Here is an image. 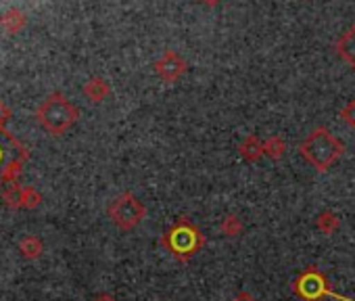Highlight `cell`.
Instances as JSON below:
<instances>
[{"mask_svg":"<svg viewBox=\"0 0 355 301\" xmlns=\"http://www.w3.org/2000/svg\"><path fill=\"white\" fill-rule=\"evenodd\" d=\"M345 153V144L336 138L328 128L320 126L313 128L301 142H299V155L318 172H328L334 162H338Z\"/></svg>","mask_w":355,"mask_h":301,"instance_id":"1","label":"cell"},{"mask_svg":"<svg viewBox=\"0 0 355 301\" xmlns=\"http://www.w3.org/2000/svg\"><path fill=\"white\" fill-rule=\"evenodd\" d=\"M205 234L187 216L178 218V222L171 224L161 237V247L180 264H189L205 247Z\"/></svg>","mask_w":355,"mask_h":301,"instance_id":"2","label":"cell"},{"mask_svg":"<svg viewBox=\"0 0 355 301\" xmlns=\"http://www.w3.org/2000/svg\"><path fill=\"white\" fill-rule=\"evenodd\" d=\"M36 117H38L40 126H42L49 134L61 136V134H65V132L78 121L80 111H78V107H76L65 94L53 92V94H49V96L40 103Z\"/></svg>","mask_w":355,"mask_h":301,"instance_id":"3","label":"cell"},{"mask_svg":"<svg viewBox=\"0 0 355 301\" xmlns=\"http://www.w3.org/2000/svg\"><path fill=\"white\" fill-rule=\"evenodd\" d=\"M293 293L301 299V301H324L326 297L330 299H336V301H355L351 297H345V295H338L328 276L315 268V266H307L295 280H293Z\"/></svg>","mask_w":355,"mask_h":301,"instance_id":"4","label":"cell"},{"mask_svg":"<svg viewBox=\"0 0 355 301\" xmlns=\"http://www.w3.org/2000/svg\"><path fill=\"white\" fill-rule=\"evenodd\" d=\"M28 160L26 146L15 140L5 126H0V189L17 182V176L21 174V168Z\"/></svg>","mask_w":355,"mask_h":301,"instance_id":"5","label":"cell"},{"mask_svg":"<svg viewBox=\"0 0 355 301\" xmlns=\"http://www.w3.org/2000/svg\"><path fill=\"white\" fill-rule=\"evenodd\" d=\"M109 218L119 230H132L136 228L144 218H146V207L144 203L130 191L121 193L115 197L109 205Z\"/></svg>","mask_w":355,"mask_h":301,"instance_id":"6","label":"cell"},{"mask_svg":"<svg viewBox=\"0 0 355 301\" xmlns=\"http://www.w3.org/2000/svg\"><path fill=\"white\" fill-rule=\"evenodd\" d=\"M153 69H155V74H157L163 82L173 84V82H178V80H180V78L187 74L189 63H187V59H184L180 53H175V51H165V53L153 63Z\"/></svg>","mask_w":355,"mask_h":301,"instance_id":"7","label":"cell"},{"mask_svg":"<svg viewBox=\"0 0 355 301\" xmlns=\"http://www.w3.org/2000/svg\"><path fill=\"white\" fill-rule=\"evenodd\" d=\"M334 51H336V55H338L349 67L355 69V26L347 28V30L338 36V40L334 42Z\"/></svg>","mask_w":355,"mask_h":301,"instance_id":"8","label":"cell"},{"mask_svg":"<svg viewBox=\"0 0 355 301\" xmlns=\"http://www.w3.org/2000/svg\"><path fill=\"white\" fill-rule=\"evenodd\" d=\"M239 155H241L245 162H249V164L259 162L261 157H266V155H263V140H261L257 134H249V136L239 144Z\"/></svg>","mask_w":355,"mask_h":301,"instance_id":"9","label":"cell"},{"mask_svg":"<svg viewBox=\"0 0 355 301\" xmlns=\"http://www.w3.org/2000/svg\"><path fill=\"white\" fill-rule=\"evenodd\" d=\"M28 24V17L19 9H9L5 13H0V28L7 34H19Z\"/></svg>","mask_w":355,"mask_h":301,"instance_id":"10","label":"cell"},{"mask_svg":"<svg viewBox=\"0 0 355 301\" xmlns=\"http://www.w3.org/2000/svg\"><path fill=\"white\" fill-rule=\"evenodd\" d=\"M109 92H111V86H109V82H107L105 78L94 76V78H90V80L84 84V94H86V98L92 101V103L105 101V98L109 96Z\"/></svg>","mask_w":355,"mask_h":301,"instance_id":"11","label":"cell"},{"mask_svg":"<svg viewBox=\"0 0 355 301\" xmlns=\"http://www.w3.org/2000/svg\"><path fill=\"white\" fill-rule=\"evenodd\" d=\"M338 226H340V218L332 212V209H324V212H320L318 216H315V228L322 232V234H332V232H336L338 230Z\"/></svg>","mask_w":355,"mask_h":301,"instance_id":"12","label":"cell"},{"mask_svg":"<svg viewBox=\"0 0 355 301\" xmlns=\"http://www.w3.org/2000/svg\"><path fill=\"white\" fill-rule=\"evenodd\" d=\"M284 153H286V142L280 136H270L263 140V155L270 157L272 162L282 160Z\"/></svg>","mask_w":355,"mask_h":301,"instance_id":"13","label":"cell"},{"mask_svg":"<svg viewBox=\"0 0 355 301\" xmlns=\"http://www.w3.org/2000/svg\"><path fill=\"white\" fill-rule=\"evenodd\" d=\"M40 201H42V195L34 187H21L19 189V203H17V207L34 209V207L40 205Z\"/></svg>","mask_w":355,"mask_h":301,"instance_id":"14","label":"cell"},{"mask_svg":"<svg viewBox=\"0 0 355 301\" xmlns=\"http://www.w3.org/2000/svg\"><path fill=\"white\" fill-rule=\"evenodd\" d=\"M220 230L226 234V237H230V239H234V237H241L243 234V230H245V224H243V220L239 218V216H234V214H228L222 222H220Z\"/></svg>","mask_w":355,"mask_h":301,"instance_id":"15","label":"cell"},{"mask_svg":"<svg viewBox=\"0 0 355 301\" xmlns=\"http://www.w3.org/2000/svg\"><path fill=\"white\" fill-rule=\"evenodd\" d=\"M42 241L38 237H24L19 243V251L28 257V259H36L42 253Z\"/></svg>","mask_w":355,"mask_h":301,"instance_id":"16","label":"cell"},{"mask_svg":"<svg viewBox=\"0 0 355 301\" xmlns=\"http://www.w3.org/2000/svg\"><path fill=\"white\" fill-rule=\"evenodd\" d=\"M340 119H343L345 126H349V128L355 130V98L349 101V103L340 109Z\"/></svg>","mask_w":355,"mask_h":301,"instance_id":"17","label":"cell"},{"mask_svg":"<svg viewBox=\"0 0 355 301\" xmlns=\"http://www.w3.org/2000/svg\"><path fill=\"white\" fill-rule=\"evenodd\" d=\"M11 115H13V111L9 109V105L5 101H0V126H5L11 119Z\"/></svg>","mask_w":355,"mask_h":301,"instance_id":"18","label":"cell"},{"mask_svg":"<svg viewBox=\"0 0 355 301\" xmlns=\"http://www.w3.org/2000/svg\"><path fill=\"white\" fill-rule=\"evenodd\" d=\"M232 301H257V299L253 297V293H249V291H241Z\"/></svg>","mask_w":355,"mask_h":301,"instance_id":"19","label":"cell"},{"mask_svg":"<svg viewBox=\"0 0 355 301\" xmlns=\"http://www.w3.org/2000/svg\"><path fill=\"white\" fill-rule=\"evenodd\" d=\"M94 301H117V299L113 295H109V293H101V295L94 297Z\"/></svg>","mask_w":355,"mask_h":301,"instance_id":"20","label":"cell"},{"mask_svg":"<svg viewBox=\"0 0 355 301\" xmlns=\"http://www.w3.org/2000/svg\"><path fill=\"white\" fill-rule=\"evenodd\" d=\"M203 3L207 5V7H216V5H220L222 0H203Z\"/></svg>","mask_w":355,"mask_h":301,"instance_id":"21","label":"cell"}]
</instances>
